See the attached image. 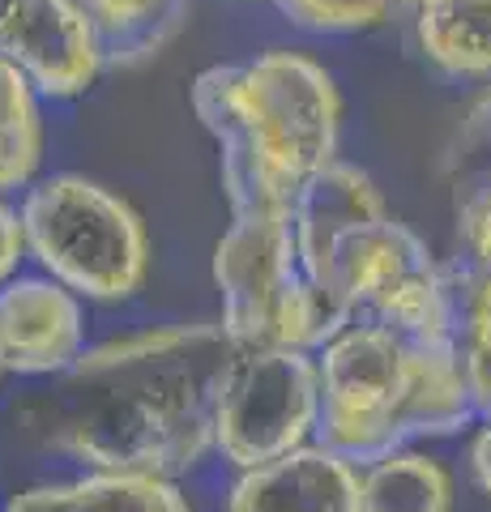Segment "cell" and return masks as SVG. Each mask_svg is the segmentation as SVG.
Returning a JSON list of instances; mask_svg holds the SVG:
<instances>
[{"mask_svg":"<svg viewBox=\"0 0 491 512\" xmlns=\"http://www.w3.org/2000/svg\"><path fill=\"white\" fill-rule=\"evenodd\" d=\"M457 278V355L466 367V384L474 393V410L479 419H491V274H474V269L453 261Z\"/></svg>","mask_w":491,"mask_h":512,"instance_id":"obj_16","label":"cell"},{"mask_svg":"<svg viewBox=\"0 0 491 512\" xmlns=\"http://www.w3.org/2000/svg\"><path fill=\"white\" fill-rule=\"evenodd\" d=\"M0 512H193L176 478L90 470L69 483H39L18 495Z\"/></svg>","mask_w":491,"mask_h":512,"instance_id":"obj_11","label":"cell"},{"mask_svg":"<svg viewBox=\"0 0 491 512\" xmlns=\"http://www.w3.org/2000/svg\"><path fill=\"white\" fill-rule=\"evenodd\" d=\"M321 363V444L351 461H372L415 440L462 431L474 410L457 338L419 333L385 320H355L325 350Z\"/></svg>","mask_w":491,"mask_h":512,"instance_id":"obj_4","label":"cell"},{"mask_svg":"<svg viewBox=\"0 0 491 512\" xmlns=\"http://www.w3.org/2000/svg\"><path fill=\"white\" fill-rule=\"evenodd\" d=\"M43 90L0 56V192L30 188L43 167Z\"/></svg>","mask_w":491,"mask_h":512,"instance_id":"obj_15","label":"cell"},{"mask_svg":"<svg viewBox=\"0 0 491 512\" xmlns=\"http://www.w3.org/2000/svg\"><path fill=\"white\" fill-rule=\"evenodd\" d=\"M278 13L312 35H359L415 13V0H274Z\"/></svg>","mask_w":491,"mask_h":512,"instance_id":"obj_18","label":"cell"},{"mask_svg":"<svg viewBox=\"0 0 491 512\" xmlns=\"http://www.w3.org/2000/svg\"><path fill=\"white\" fill-rule=\"evenodd\" d=\"M193 111L218 146L231 214H291L338 163L342 94L304 52L269 47L244 64H210L193 82Z\"/></svg>","mask_w":491,"mask_h":512,"instance_id":"obj_2","label":"cell"},{"mask_svg":"<svg viewBox=\"0 0 491 512\" xmlns=\"http://www.w3.org/2000/svg\"><path fill=\"white\" fill-rule=\"evenodd\" d=\"M26 231H22V214L0 197V286L18 278V265L26 261Z\"/></svg>","mask_w":491,"mask_h":512,"instance_id":"obj_19","label":"cell"},{"mask_svg":"<svg viewBox=\"0 0 491 512\" xmlns=\"http://www.w3.org/2000/svg\"><path fill=\"white\" fill-rule=\"evenodd\" d=\"M9 376V367H5V355H0V380H5Z\"/></svg>","mask_w":491,"mask_h":512,"instance_id":"obj_21","label":"cell"},{"mask_svg":"<svg viewBox=\"0 0 491 512\" xmlns=\"http://www.w3.org/2000/svg\"><path fill=\"white\" fill-rule=\"evenodd\" d=\"M295 244L312 286L355 320L445 333L457 325V278L389 214L385 192L355 163H329L295 201Z\"/></svg>","mask_w":491,"mask_h":512,"instance_id":"obj_3","label":"cell"},{"mask_svg":"<svg viewBox=\"0 0 491 512\" xmlns=\"http://www.w3.org/2000/svg\"><path fill=\"white\" fill-rule=\"evenodd\" d=\"M449 201L491 197V86L457 120L445 150Z\"/></svg>","mask_w":491,"mask_h":512,"instance_id":"obj_17","label":"cell"},{"mask_svg":"<svg viewBox=\"0 0 491 512\" xmlns=\"http://www.w3.org/2000/svg\"><path fill=\"white\" fill-rule=\"evenodd\" d=\"M363 512H453V474L419 448H393L359 466Z\"/></svg>","mask_w":491,"mask_h":512,"instance_id":"obj_14","label":"cell"},{"mask_svg":"<svg viewBox=\"0 0 491 512\" xmlns=\"http://www.w3.org/2000/svg\"><path fill=\"white\" fill-rule=\"evenodd\" d=\"M214 286L235 346H295L316 355L346 329V316L304 274L291 214H231L214 244Z\"/></svg>","mask_w":491,"mask_h":512,"instance_id":"obj_6","label":"cell"},{"mask_svg":"<svg viewBox=\"0 0 491 512\" xmlns=\"http://www.w3.org/2000/svg\"><path fill=\"white\" fill-rule=\"evenodd\" d=\"M0 56L47 99H77L107 69L77 0H0Z\"/></svg>","mask_w":491,"mask_h":512,"instance_id":"obj_8","label":"cell"},{"mask_svg":"<svg viewBox=\"0 0 491 512\" xmlns=\"http://www.w3.org/2000/svg\"><path fill=\"white\" fill-rule=\"evenodd\" d=\"M321 427V363L295 346H240L214 397V448L252 470L304 448Z\"/></svg>","mask_w":491,"mask_h":512,"instance_id":"obj_7","label":"cell"},{"mask_svg":"<svg viewBox=\"0 0 491 512\" xmlns=\"http://www.w3.org/2000/svg\"><path fill=\"white\" fill-rule=\"evenodd\" d=\"M26 252L77 299L124 303L150 274V231L129 201L77 171L43 175L18 205Z\"/></svg>","mask_w":491,"mask_h":512,"instance_id":"obj_5","label":"cell"},{"mask_svg":"<svg viewBox=\"0 0 491 512\" xmlns=\"http://www.w3.org/2000/svg\"><path fill=\"white\" fill-rule=\"evenodd\" d=\"M410 22L419 52L440 73L491 82V0H423Z\"/></svg>","mask_w":491,"mask_h":512,"instance_id":"obj_12","label":"cell"},{"mask_svg":"<svg viewBox=\"0 0 491 512\" xmlns=\"http://www.w3.org/2000/svg\"><path fill=\"white\" fill-rule=\"evenodd\" d=\"M227 512H363L359 461L329 444H304L295 453L240 470Z\"/></svg>","mask_w":491,"mask_h":512,"instance_id":"obj_10","label":"cell"},{"mask_svg":"<svg viewBox=\"0 0 491 512\" xmlns=\"http://www.w3.org/2000/svg\"><path fill=\"white\" fill-rule=\"evenodd\" d=\"M94 30L103 64L137 69L154 60L180 35L188 18V0H77Z\"/></svg>","mask_w":491,"mask_h":512,"instance_id":"obj_13","label":"cell"},{"mask_svg":"<svg viewBox=\"0 0 491 512\" xmlns=\"http://www.w3.org/2000/svg\"><path fill=\"white\" fill-rule=\"evenodd\" d=\"M0 355L18 376H65L86 355V312L56 278H13L0 286Z\"/></svg>","mask_w":491,"mask_h":512,"instance_id":"obj_9","label":"cell"},{"mask_svg":"<svg viewBox=\"0 0 491 512\" xmlns=\"http://www.w3.org/2000/svg\"><path fill=\"white\" fill-rule=\"evenodd\" d=\"M470 474L491 500V419H479V431L470 436Z\"/></svg>","mask_w":491,"mask_h":512,"instance_id":"obj_20","label":"cell"},{"mask_svg":"<svg viewBox=\"0 0 491 512\" xmlns=\"http://www.w3.org/2000/svg\"><path fill=\"white\" fill-rule=\"evenodd\" d=\"M218 325H158L90 346L22 414L86 470L180 478L214 448V397L235 359Z\"/></svg>","mask_w":491,"mask_h":512,"instance_id":"obj_1","label":"cell"}]
</instances>
